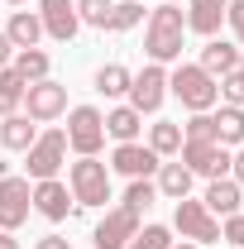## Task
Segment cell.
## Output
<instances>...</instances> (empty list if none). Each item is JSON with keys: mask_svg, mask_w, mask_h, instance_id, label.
I'll return each instance as SVG.
<instances>
[{"mask_svg": "<svg viewBox=\"0 0 244 249\" xmlns=\"http://www.w3.org/2000/svg\"><path fill=\"white\" fill-rule=\"evenodd\" d=\"M0 173H5V168H0Z\"/></svg>", "mask_w": 244, "mask_h": 249, "instance_id": "obj_42", "label": "cell"}, {"mask_svg": "<svg viewBox=\"0 0 244 249\" xmlns=\"http://www.w3.org/2000/svg\"><path fill=\"white\" fill-rule=\"evenodd\" d=\"M240 72H244V48H240Z\"/></svg>", "mask_w": 244, "mask_h": 249, "instance_id": "obj_40", "label": "cell"}, {"mask_svg": "<svg viewBox=\"0 0 244 249\" xmlns=\"http://www.w3.org/2000/svg\"><path fill=\"white\" fill-rule=\"evenodd\" d=\"M67 149H77L82 158H96L101 144H105V115L96 106H72L67 110Z\"/></svg>", "mask_w": 244, "mask_h": 249, "instance_id": "obj_4", "label": "cell"}, {"mask_svg": "<svg viewBox=\"0 0 244 249\" xmlns=\"http://www.w3.org/2000/svg\"><path fill=\"white\" fill-rule=\"evenodd\" d=\"M173 249H196V245H192V240H182V245H177V240H173Z\"/></svg>", "mask_w": 244, "mask_h": 249, "instance_id": "obj_39", "label": "cell"}, {"mask_svg": "<svg viewBox=\"0 0 244 249\" xmlns=\"http://www.w3.org/2000/svg\"><path fill=\"white\" fill-rule=\"evenodd\" d=\"M134 230H139V216H134L129 206H115V211H105V220L96 225L91 245L96 249H124L129 240H134Z\"/></svg>", "mask_w": 244, "mask_h": 249, "instance_id": "obj_11", "label": "cell"}, {"mask_svg": "<svg viewBox=\"0 0 244 249\" xmlns=\"http://www.w3.org/2000/svg\"><path fill=\"white\" fill-rule=\"evenodd\" d=\"M177 154H182V163L187 168H192V178H230V149H225V144H182V149H177Z\"/></svg>", "mask_w": 244, "mask_h": 249, "instance_id": "obj_9", "label": "cell"}, {"mask_svg": "<svg viewBox=\"0 0 244 249\" xmlns=\"http://www.w3.org/2000/svg\"><path fill=\"white\" fill-rule=\"evenodd\" d=\"M0 249H19V240H15L10 230H0Z\"/></svg>", "mask_w": 244, "mask_h": 249, "instance_id": "obj_38", "label": "cell"}, {"mask_svg": "<svg viewBox=\"0 0 244 249\" xmlns=\"http://www.w3.org/2000/svg\"><path fill=\"white\" fill-rule=\"evenodd\" d=\"M211 139H215L211 110H192V120L182 124V144H211Z\"/></svg>", "mask_w": 244, "mask_h": 249, "instance_id": "obj_28", "label": "cell"}, {"mask_svg": "<svg viewBox=\"0 0 244 249\" xmlns=\"http://www.w3.org/2000/svg\"><path fill=\"white\" fill-rule=\"evenodd\" d=\"M201 206H206L215 220L235 216V211H240V182H235V178H215V182L206 187V196H201Z\"/></svg>", "mask_w": 244, "mask_h": 249, "instance_id": "obj_17", "label": "cell"}, {"mask_svg": "<svg viewBox=\"0 0 244 249\" xmlns=\"http://www.w3.org/2000/svg\"><path fill=\"white\" fill-rule=\"evenodd\" d=\"M124 249H173V230L168 225H144V230H134V240Z\"/></svg>", "mask_w": 244, "mask_h": 249, "instance_id": "obj_29", "label": "cell"}, {"mask_svg": "<svg viewBox=\"0 0 244 249\" xmlns=\"http://www.w3.org/2000/svg\"><path fill=\"white\" fill-rule=\"evenodd\" d=\"M24 101H29V120L34 124H48V120H58L62 110H67V87L53 82V77H43V82L24 87Z\"/></svg>", "mask_w": 244, "mask_h": 249, "instance_id": "obj_10", "label": "cell"}, {"mask_svg": "<svg viewBox=\"0 0 244 249\" xmlns=\"http://www.w3.org/2000/svg\"><path fill=\"white\" fill-rule=\"evenodd\" d=\"M153 196H158V187H153L149 178H134V182H129V192H124V206H129L134 216H144V211L153 206Z\"/></svg>", "mask_w": 244, "mask_h": 249, "instance_id": "obj_30", "label": "cell"}, {"mask_svg": "<svg viewBox=\"0 0 244 249\" xmlns=\"http://www.w3.org/2000/svg\"><path fill=\"white\" fill-rule=\"evenodd\" d=\"M5 34H10L15 48H38V38H43V19H38V10H15L10 24H5Z\"/></svg>", "mask_w": 244, "mask_h": 249, "instance_id": "obj_18", "label": "cell"}, {"mask_svg": "<svg viewBox=\"0 0 244 249\" xmlns=\"http://www.w3.org/2000/svg\"><path fill=\"white\" fill-rule=\"evenodd\" d=\"M168 91L177 96L187 110H211L215 101H220V91H215V77H211V72H201L196 62H177V72L168 77Z\"/></svg>", "mask_w": 244, "mask_h": 249, "instance_id": "obj_3", "label": "cell"}, {"mask_svg": "<svg viewBox=\"0 0 244 249\" xmlns=\"http://www.w3.org/2000/svg\"><path fill=\"white\" fill-rule=\"evenodd\" d=\"M158 192L173 196V201H182L192 192V168L187 163H158Z\"/></svg>", "mask_w": 244, "mask_h": 249, "instance_id": "obj_22", "label": "cell"}, {"mask_svg": "<svg viewBox=\"0 0 244 249\" xmlns=\"http://www.w3.org/2000/svg\"><path fill=\"white\" fill-rule=\"evenodd\" d=\"M139 19H144V0H115V5H110V24H105V29H110V34H124V29H134Z\"/></svg>", "mask_w": 244, "mask_h": 249, "instance_id": "obj_27", "label": "cell"}, {"mask_svg": "<svg viewBox=\"0 0 244 249\" xmlns=\"http://www.w3.org/2000/svg\"><path fill=\"white\" fill-rule=\"evenodd\" d=\"M10 5H29V0H10Z\"/></svg>", "mask_w": 244, "mask_h": 249, "instance_id": "obj_41", "label": "cell"}, {"mask_svg": "<svg viewBox=\"0 0 244 249\" xmlns=\"http://www.w3.org/2000/svg\"><path fill=\"white\" fill-rule=\"evenodd\" d=\"M215 120V144H244V110L240 106H220V115H211Z\"/></svg>", "mask_w": 244, "mask_h": 249, "instance_id": "obj_23", "label": "cell"}, {"mask_svg": "<svg viewBox=\"0 0 244 249\" xmlns=\"http://www.w3.org/2000/svg\"><path fill=\"white\" fill-rule=\"evenodd\" d=\"M158 163H163V158L153 154L149 144H139V139H134V144H120V149L110 154V168L124 173L129 182H134V178H153V173H158Z\"/></svg>", "mask_w": 244, "mask_h": 249, "instance_id": "obj_13", "label": "cell"}, {"mask_svg": "<svg viewBox=\"0 0 244 249\" xmlns=\"http://www.w3.org/2000/svg\"><path fill=\"white\" fill-rule=\"evenodd\" d=\"M19 106H24V82H19L10 67H0V120L15 115Z\"/></svg>", "mask_w": 244, "mask_h": 249, "instance_id": "obj_26", "label": "cell"}, {"mask_svg": "<svg viewBox=\"0 0 244 249\" xmlns=\"http://www.w3.org/2000/svg\"><path fill=\"white\" fill-rule=\"evenodd\" d=\"M182 38H187V15L177 5H158L149 10V24H144V53L153 62H173L182 58Z\"/></svg>", "mask_w": 244, "mask_h": 249, "instance_id": "obj_1", "label": "cell"}, {"mask_svg": "<svg viewBox=\"0 0 244 249\" xmlns=\"http://www.w3.org/2000/svg\"><path fill=\"white\" fill-rule=\"evenodd\" d=\"M15 53H19V48L10 43V34L0 29V67H10V58H15Z\"/></svg>", "mask_w": 244, "mask_h": 249, "instance_id": "obj_35", "label": "cell"}, {"mask_svg": "<svg viewBox=\"0 0 244 249\" xmlns=\"http://www.w3.org/2000/svg\"><path fill=\"white\" fill-rule=\"evenodd\" d=\"M34 139H38V124H34L29 115H19V110H15V115H5V124H0V144H5V149L24 154Z\"/></svg>", "mask_w": 244, "mask_h": 249, "instance_id": "obj_19", "label": "cell"}, {"mask_svg": "<svg viewBox=\"0 0 244 249\" xmlns=\"http://www.w3.org/2000/svg\"><path fill=\"white\" fill-rule=\"evenodd\" d=\"M129 77H134V72H129L124 62H105V67L96 72V91L101 96H129Z\"/></svg>", "mask_w": 244, "mask_h": 249, "instance_id": "obj_24", "label": "cell"}, {"mask_svg": "<svg viewBox=\"0 0 244 249\" xmlns=\"http://www.w3.org/2000/svg\"><path fill=\"white\" fill-rule=\"evenodd\" d=\"M225 5H230V0H187V29L215 38L220 24H225Z\"/></svg>", "mask_w": 244, "mask_h": 249, "instance_id": "obj_15", "label": "cell"}, {"mask_svg": "<svg viewBox=\"0 0 244 249\" xmlns=\"http://www.w3.org/2000/svg\"><path fill=\"white\" fill-rule=\"evenodd\" d=\"M230 178L244 187V149H240V154H230Z\"/></svg>", "mask_w": 244, "mask_h": 249, "instance_id": "obj_36", "label": "cell"}, {"mask_svg": "<svg viewBox=\"0 0 244 249\" xmlns=\"http://www.w3.org/2000/svg\"><path fill=\"white\" fill-rule=\"evenodd\" d=\"M149 149L158 158H168V154H177L182 149V124H173V120H158L149 129Z\"/></svg>", "mask_w": 244, "mask_h": 249, "instance_id": "obj_25", "label": "cell"}, {"mask_svg": "<svg viewBox=\"0 0 244 249\" xmlns=\"http://www.w3.org/2000/svg\"><path fill=\"white\" fill-rule=\"evenodd\" d=\"M62 163H67V134H62V129H43L29 149H24V168H29L34 182H43V178H58Z\"/></svg>", "mask_w": 244, "mask_h": 249, "instance_id": "obj_5", "label": "cell"}, {"mask_svg": "<svg viewBox=\"0 0 244 249\" xmlns=\"http://www.w3.org/2000/svg\"><path fill=\"white\" fill-rule=\"evenodd\" d=\"M34 211V187L29 178H15V173H0V230H19Z\"/></svg>", "mask_w": 244, "mask_h": 249, "instance_id": "obj_6", "label": "cell"}, {"mask_svg": "<svg viewBox=\"0 0 244 249\" xmlns=\"http://www.w3.org/2000/svg\"><path fill=\"white\" fill-rule=\"evenodd\" d=\"M72 206H77V201H72V192H67L58 178L34 182V211H38L43 220H67V216H72Z\"/></svg>", "mask_w": 244, "mask_h": 249, "instance_id": "obj_14", "label": "cell"}, {"mask_svg": "<svg viewBox=\"0 0 244 249\" xmlns=\"http://www.w3.org/2000/svg\"><path fill=\"white\" fill-rule=\"evenodd\" d=\"M110 5L115 0H77V19L91 24V29H105L110 24Z\"/></svg>", "mask_w": 244, "mask_h": 249, "instance_id": "obj_31", "label": "cell"}, {"mask_svg": "<svg viewBox=\"0 0 244 249\" xmlns=\"http://www.w3.org/2000/svg\"><path fill=\"white\" fill-rule=\"evenodd\" d=\"M173 225L182 230V240H192V245H211V240H220V220H215L201 201H192V196H182V201H177Z\"/></svg>", "mask_w": 244, "mask_h": 249, "instance_id": "obj_7", "label": "cell"}, {"mask_svg": "<svg viewBox=\"0 0 244 249\" xmlns=\"http://www.w3.org/2000/svg\"><path fill=\"white\" fill-rule=\"evenodd\" d=\"M139 129H144V115H139L134 106H115V110L105 115V134H110V139H120V144H134V139H139Z\"/></svg>", "mask_w": 244, "mask_h": 249, "instance_id": "obj_21", "label": "cell"}, {"mask_svg": "<svg viewBox=\"0 0 244 249\" xmlns=\"http://www.w3.org/2000/svg\"><path fill=\"white\" fill-rule=\"evenodd\" d=\"M34 249H72V245H67L62 235H43V240H38V245H34Z\"/></svg>", "mask_w": 244, "mask_h": 249, "instance_id": "obj_37", "label": "cell"}, {"mask_svg": "<svg viewBox=\"0 0 244 249\" xmlns=\"http://www.w3.org/2000/svg\"><path fill=\"white\" fill-rule=\"evenodd\" d=\"M163 96H168V72H163V62H149L144 72L129 77V106H134L139 115H153V110L163 106Z\"/></svg>", "mask_w": 244, "mask_h": 249, "instance_id": "obj_8", "label": "cell"}, {"mask_svg": "<svg viewBox=\"0 0 244 249\" xmlns=\"http://www.w3.org/2000/svg\"><path fill=\"white\" fill-rule=\"evenodd\" d=\"M38 19H43V34L58 38V43L77 38V29H82V19H77V0H38Z\"/></svg>", "mask_w": 244, "mask_h": 249, "instance_id": "obj_12", "label": "cell"}, {"mask_svg": "<svg viewBox=\"0 0 244 249\" xmlns=\"http://www.w3.org/2000/svg\"><path fill=\"white\" fill-rule=\"evenodd\" d=\"M10 72H15L24 87H34V82L48 77V53H43V48H19V53L10 58Z\"/></svg>", "mask_w": 244, "mask_h": 249, "instance_id": "obj_20", "label": "cell"}, {"mask_svg": "<svg viewBox=\"0 0 244 249\" xmlns=\"http://www.w3.org/2000/svg\"><path fill=\"white\" fill-rule=\"evenodd\" d=\"M220 240H230L235 249H244V211L225 216V225H220Z\"/></svg>", "mask_w": 244, "mask_h": 249, "instance_id": "obj_33", "label": "cell"}, {"mask_svg": "<svg viewBox=\"0 0 244 249\" xmlns=\"http://www.w3.org/2000/svg\"><path fill=\"white\" fill-rule=\"evenodd\" d=\"M201 72H211L215 82L225 77V72H235L240 67V48L235 43H225V38H206V48H201V62H196Z\"/></svg>", "mask_w": 244, "mask_h": 249, "instance_id": "obj_16", "label": "cell"}, {"mask_svg": "<svg viewBox=\"0 0 244 249\" xmlns=\"http://www.w3.org/2000/svg\"><path fill=\"white\" fill-rule=\"evenodd\" d=\"M225 24H230L235 38L244 43V0H230V5H225Z\"/></svg>", "mask_w": 244, "mask_h": 249, "instance_id": "obj_34", "label": "cell"}, {"mask_svg": "<svg viewBox=\"0 0 244 249\" xmlns=\"http://www.w3.org/2000/svg\"><path fill=\"white\" fill-rule=\"evenodd\" d=\"M215 91H220L225 106H240V110H244V72H240V67H235V72H225V77L215 82Z\"/></svg>", "mask_w": 244, "mask_h": 249, "instance_id": "obj_32", "label": "cell"}, {"mask_svg": "<svg viewBox=\"0 0 244 249\" xmlns=\"http://www.w3.org/2000/svg\"><path fill=\"white\" fill-rule=\"evenodd\" d=\"M67 192L77 206H105L110 201V163L101 158H77L67 168Z\"/></svg>", "mask_w": 244, "mask_h": 249, "instance_id": "obj_2", "label": "cell"}]
</instances>
